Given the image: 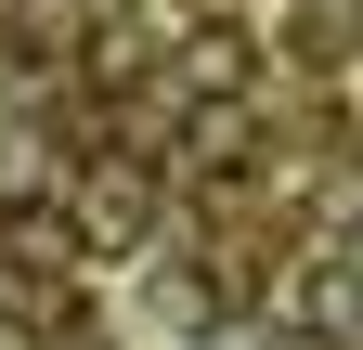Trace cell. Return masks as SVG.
<instances>
[{
  "label": "cell",
  "mask_w": 363,
  "mask_h": 350,
  "mask_svg": "<svg viewBox=\"0 0 363 350\" xmlns=\"http://www.w3.org/2000/svg\"><path fill=\"white\" fill-rule=\"evenodd\" d=\"M286 324L311 350H363V259H311V273L286 286Z\"/></svg>",
  "instance_id": "6da1fadb"
},
{
  "label": "cell",
  "mask_w": 363,
  "mask_h": 350,
  "mask_svg": "<svg viewBox=\"0 0 363 350\" xmlns=\"http://www.w3.org/2000/svg\"><path fill=\"white\" fill-rule=\"evenodd\" d=\"M143 221H156V182H143V169H91V182H78V234H91V259H130V247H143Z\"/></svg>",
  "instance_id": "7a4b0ae2"
},
{
  "label": "cell",
  "mask_w": 363,
  "mask_h": 350,
  "mask_svg": "<svg viewBox=\"0 0 363 350\" xmlns=\"http://www.w3.org/2000/svg\"><path fill=\"white\" fill-rule=\"evenodd\" d=\"M182 91H247V26H195L182 39Z\"/></svg>",
  "instance_id": "3957f363"
}]
</instances>
